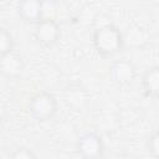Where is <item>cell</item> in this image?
Segmentation results:
<instances>
[{"instance_id": "5", "label": "cell", "mask_w": 159, "mask_h": 159, "mask_svg": "<svg viewBox=\"0 0 159 159\" xmlns=\"http://www.w3.org/2000/svg\"><path fill=\"white\" fill-rule=\"evenodd\" d=\"M109 76L113 83L118 87H128L135 80L137 67L128 58H118L111 63Z\"/></svg>"}, {"instance_id": "12", "label": "cell", "mask_w": 159, "mask_h": 159, "mask_svg": "<svg viewBox=\"0 0 159 159\" xmlns=\"http://www.w3.org/2000/svg\"><path fill=\"white\" fill-rule=\"evenodd\" d=\"M147 148L153 158L159 159V129H155L150 133L147 142Z\"/></svg>"}, {"instance_id": "10", "label": "cell", "mask_w": 159, "mask_h": 159, "mask_svg": "<svg viewBox=\"0 0 159 159\" xmlns=\"http://www.w3.org/2000/svg\"><path fill=\"white\" fill-rule=\"evenodd\" d=\"M124 35V45L139 47L144 45L148 41V34L145 30L138 25H133L127 29V32Z\"/></svg>"}, {"instance_id": "7", "label": "cell", "mask_w": 159, "mask_h": 159, "mask_svg": "<svg viewBox=\"0 0 159 159\" xmlns=\"http://www.w3.org/2000/svg\"><path fill=\"white\" fill-rule=\"evenodd\" d=\"M16 11L24 22L36 25L45 17V2L43 0H19Z\"/></svg>"}, {"instance_id": "13", "label": "cell", "mask_w": 159, "mask_h": 159, "mask_svg": "<svg viewBox=\"0 0 159 159\" xmlns=\"http://www.w3.org/2000/svg\"><path fill=\"white\" fill-rule=\"evenodd\" d=\"M10 157L12 159H35L37 155L32 152V149H29L26 147H19L11 153Z\"/></svg>"}, {"instance_id": "1", "label": "cell", "mask_w": 159, "mask_h": 159, "mask_svg": "<svg viewBox=\"0 0 159 159\" xmlns=\"http://www.w3.org/2000/svg\"><path fill=\"white\" fill-rule=\"evenodd\" d=\"M92 43L94 51L103 58L116 56L125 46L123 32L113 24L97 27L92 35Z\"/></svg>"}, {"instance_id": "11", "label": "cell", "mask_w": 159, "mask_h": 159, "mask_svg": "<svg viewBox=\"0 0 159 159\" xmlns=\"http://www.w3.org/2000/svg\"><path fill=\"white\" fill-rule=\"evenodd\" d=\"M14 46H15V41L12 37V34L6 27H1L0 30V55L14 51Z\"/></svg>"}, {"instance_id": "6", "label": "cell", "mask_w": 159, "mask_h": 159, "mask_svg": "<svg viewBox=\"0 0 159 159\" xmlns=\"http://www.w3.org/2000/svg\"><path fill=\"white\" fill-rule=\"evenodd\" d=\"M63 101L71 111L82 112L89 103V93L81 83L72 82L68 83L63 91Z\"/></svg>"}, {"instance_id": "4", "label": "cell", "mask_w": 159, "mask_h": 159, "mask_svg": "<svg viewBox=\"0 0 159 159\" xmlns=\"http://www.w3.org/2000/svg\"><path fill=\"white\" fill-rule=\"evenodd\" d=\"M76 152L83 159H99L104 155V142L96 132L83 133L76 142Z\"/></svg>"}, {"instance_id": "9", "label": "cell", "mask_w": 159, "mask_h": 159, "mask_svg": "<svg viewBox=\"0 0 159 159\" xmlns=\"http://www.w3.org/2000/svg\"><path fill=\"white\" fill-rule=\"evenodd\" d=\"M140 84L147 97L159 98V66L147 68L142 75Z\"/></svg>"}, {"instance_id": "8", "label": "cell", "mask_w": 159, "mask_h": 159, "mask_svg": "<svg viewBox=\"0 0 159 159\" xmlns=\"http://www.w3.org/2000/svg\"><path fill=\"white\" fill-rule=\"evenodd\" d=\"M25 71V61L15 51L0 55V72L9 80L19 78Z\"/></svg>"}, {"instance_id": "2", "label": "cell", "mask_w": 159, "mask_h": 159, "mask_svg": "<svg viewBox=\"0 0 159 159\" xmlns=\"http://www.w3.org/2000/svg\"><path fill=\"white\" fill-rule=\"evenodd\" d=\"M58 109L56 97L47 91L34 93L27 102V111L30 116L37 122H47L52 119Z\"/></svg>"}, {"instance_id": "3", "label": "cell", "mask_w": 159, "mask_h": 159, "mask_svg": "<svg viewBox=\"0 0 159 159\" xmlns=\"http://www.w3.org/2000/svg\"><path fill=\"white\" fill-rule=\"evenodd\" d=\"M34 37L40 46L45 48L53 47L61 37V26L58 21L53 17L45 16L35 25Z\"/></svg>"}]
</instances>
